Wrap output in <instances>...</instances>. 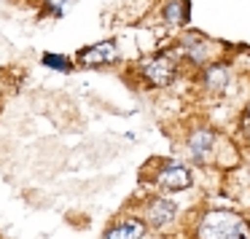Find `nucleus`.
I'll use <instances>...</instances> for the list:
<instances>
[{"label": "nucleus", "mask_w": 250, "mask_h": 239, "mask_svg": "<svg viewBox=\"0 0 250 239\" xmlns=\"http://www.w3.org/2000/svg\"><path fill=\"white\" fill-rule=\"evenodd\" d=\"M250 228L237 212L229 210H212L202 218L199 223V239H234V237H248Z\"/></svg>", "instance_id": "f257e3e1"}, {"label": "nucleus", "mask_w": 250, "mask_h": 239, "mask_svg": "<svg viewBox=\"0 0 250 239\" xmlns=\"http://www.w3.org/2000/svg\"><path fill=\"white\" fill-rule=\"evenodd\" d=\"M143 73H146V78L153 83V86H167V83H172L178 67H175L172 57L159 54V57H153V60H148L146 65H143Z\"/></svg>", "instance_id": "f03ea898"}, {"label": "nucleus", "mask_w": 250, "mask_h": 239, "mask_svg": "<svg viewBox=\"0 0 250 239\" xmlns=\"http://www.w3.org/2000/svg\"><path fill=\"white\" fill-rule=\"evenodd\" d=\"M156 183H159L162 191H169V194L186 191L191 185V172H188V167H183V164H167V167L159 172Z\"/></svg>", "instance_id": "7ed1b4c3"}, {"label": "nucleus", "mask_w": 250, "mask_h": 239, "mask_svg": "<svg viewBox=\"0 0 250 239\" xmlns=\"http://www.w3.org/2000/svg\"><path fill=\"white\" fill-rule=\"evenodd\" d=\"M119 60V51H116V43L113 40H105V43H97V46H89L78 54V62L81 65H108V62H116Z\"/></svg>", "instance_id": "20e7f679"}, {"label": "nucleus", "mask_w": 250, "mask_h": 239, "mask_svg": "<svg viewBox=\"0 0 250 239\" xmlns=\"http://www.w3.org/2000/svg\"><path fill=\"white\" fill-rule=\"evenodd\" d=\"M148 223L156 228H164L167 223H172L175 218V204L169 199H153L151 204H148Z\"/></svg>", "instance_id": "39448f33"}, {"label": "nucleus", "mask_w": 250, "mask_h": 239, "mask_svg": "<svg viewBox=\"0 0 250 239\" xmlns=\"http://www.w3.org/2000/svg\"><path fill=\"white\" fill-rule=\"evenodd\" d=\"M143 234H146V226L140 220H121L116 226H110L103 239H140Z\"/></svg>", "instance_id": "423d86ee"}, {"label": "nucleus", "mask_w": 250, "mask_h": 239, "mask_svg": "<svg viewBox=\"0 0 250 239\" xmlns=\"http://www.w3.org/2000/svg\"><path fill=\"white\" fill-rule=\"evenodd\" d=\"M188 148H191V153H194V159H199V161L207 159V153H210V148H212V132H207V129L196 132V135L191 137Z\"/></svg>", "instance_id": "0eeeda50"}, {"label": "nucleus", "mask_w": 250, "mask_h": 239, "mask_svg": "<svg viewBox=\"0 0 250 239\" xmlns=\"http://www.w3.org/2000/svg\"><path fill=\"white\" fill-rule=\"evenodd\" d=\"M205 81H207V86L210 89H223L229 83V70L226 67H210V70L205 73Z\"/></svg>", "instance_id": "6e6552de"}, {"label": "nucleus", "mask_w": 250, "mask_h": 239, "mask_svg": "<svg viewBox=\"0 0 250 239\" xmlns=\"http://www.w3.org/2000/svg\"><path fill=\"white\" fill-rule=\"evenodd\" d=\"M186 6L180 3V0H172V3H167L164 6V19L167 22H172V24H180V22H186Z\"/></svg>", "instance_id": "1a4fd4ad"}, {"label": "nucleus", "mask_w": 250, "mask_h": 239, "mask_svg": "<svg viewBox=\"0 0 250 239\" xmlns=\"http://www.w3.org/2000/svg\"><path fill=\"white\" fill-rule=\"evenodd\" d=\"M43 62H46V65H51V67H60V70H67V67H70L65 60H60V57L54 60V54H46V60H43Z\"/></svg>", "instance_id": "9d476101"}, {"label": "nucleus", "mask_w": 250, "mask_h": 239, "mask_svg": "<svg viewBox=\"0 0 250 239\" xmlns=\"http://www.w3.org/2000/svg\"><path fill=\"white\" fill-rule=\"evenodd\" d=\"M65 3H67V0H46V8H49V11H60Z\"/></svg>", "instance_id": "9b49d317"}, {"label": "nucleus", "mask_w": 250, "mask_h": 239, "mask_svg": "<svg viewBox=\"0 0 250 239\" xmlns=\"http://www.w3.org/2000/svg\"><path fill=\"white\" fill-rule=\"evenodd\" d=\"M245 121H248V126H250V108H248V113H245Z\"/></svg>", "instance_id": "f8f14e48"}, {"label": "nucleus", "mask_w": 250, "mask_h": 239, "mask_svg": "<svg viewBox=\"0 0 250 239\" xmlns=\"http://www.w3.org/2000/svg\"><path fill=\"white\" fill-rule=\"evenodd\" d=\"M234 239H248V237H234Z\"/></svg>", "instance_id": "ddd939ff"}]
</instances>
